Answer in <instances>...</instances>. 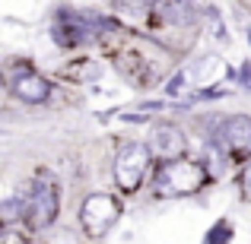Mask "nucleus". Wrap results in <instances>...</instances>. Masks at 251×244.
I'll return each mask as SVG.
<instances>
[{"label":"nucleus","instance_id":"1","mask_svg":"<svg viewBox=\"0 0 251 244\" xmlns=\"http://www.w3.org/2000/svg\"><path fill=\"white\" fill-rule=\"evenodd\" d=\"M207 181V171H203V162H166L156 175L153 187L159 197H188L194 194L201 184Z\"/></svg>","mask_w":251,"mask_h":244},{"label":"nucleus","instance_id":"2","mask_svg":"<svg viewBox=\"0 0 251 244\" xmlns=\"http://www.w3.org/2000/svg\"><path fill=\"white\" fill-rule=\"evenodd\" d=\"M153 155L147 153V143H124L115 155V184L121 194H137L147 181V171Z\"/></svg>","mask_w":251,"mask_h":244},{"label":"nucleus","instance_id":"3","mask_svg":"<svg viewBox=\"0 0 251 244\" xmlns=\"http://www.w3.org/2000/svg\"><path fill=\"white\" fill-rule=\"evenodd\" d=\"M121 200L115 194H89L80 206V222L86 228V235L92 238H102L118 219H121Z\"/></svg>","mask_w":251,"mask_h":244},{"label":"nucleus","instance_id":"4","mask_svg":"<svg viewBox=\"0 0 251 244\" xmlns=\"http://www.w3.org/2000/svg\"><path fill=\"white\" fill-rule=\"evenodd\" d=\"M57 209H61V194H57L54 181H38L35 187L25 197V219H29L32 228H51L57 219Z\"/></svg>","mask_w":251,"mask_h":244},{"label":"nucleus","instance_id":"5","mask_svg":"<svg viewBox=\"0 0 251 244\" xmlns=\"http://www.w3.org/2000/svg\"><path fill=\"white\" fill-rule=\"evenodd\" d=\"M147 153L156 155L159 162H178L188 153V136L175 124H159V127H153V133L147 140Z\"/></svg>","mask_w":251,"mask_h":244},{"label":"nucleus","instance_id":"6","mask_svg":"<svg viewBox=\"0 0 251 244\" xmlns=\"http://www.w3.org/2000/svg\"><path fill=\"white\" fill-rule=\"evenodd\" d=\"M216 140L223 146L235 149V153H251V117L248 114H229L226 121H220Z\"/></svg>","mask_w":251,"mask_h":244},{"label":"nucleus","instance_id":"7","mask_svg":"<svg viewBox=\"0 0 251 244\" xmlns=\"http://www.w3.org/2000/svg\"><path fill=\"white\" fill-rule=\"evenodd\" d=\"M10 89H13V95L23 98L25 105H42V102L51 98V83L45 80V76H38L35 70H19V73L13 76Z\"/></svg>","mask_w":251,"mask_h":244},{"label":"nucleus","instance_id":"8","mask_svg":"<svg viewBox=\"0 0 251 244\" xmlns=\"http://www.w3.org/2000/svg\"><path fill=\"white\" fill-rule=\"evenodd\" d=\"M162 19H166L169 25L188 29V25L197 22V10L188 3V0H166V3H162Z\"/></svg>","mask_w":251,"mask_h":244},{"label":"nucleus","instance_id":"9","mask_svg":"<svg viewBox=\"0 0 251 244\" xmlns=\"http://www.w3.org/2000/svg\"><path fill=\"white\" fill-rule=\"evenodd\" d=\"M111 3L121 13H127V16H143V13H150L153 0H111Z\"/></svg>","mask_w":251,"mask_h":244},{"label":"nucleus","instance_id":"10","mask_svg":"<svg viewBox=\"0 0 251 244\" xmlns=\"http://www.w3.org/2000/svg\"><path fill=\"white\" fill-rule=\"evenodd\" d=\"M23 206H25V203L19 200V197H13V200L0 203V225H10V222L16 219L19 213H23Z\"/></svg>","mask_w":251,"mask_h":244},{"label":"nucleus","instance_id":"11","mask_svg":"<svg viewBox=\"0 0 251 244\" xmlns=\"http://www.w3.org/2000/svg\"><path fill=\"white\" fill-rule=\"evenodd\" d=\"M229 238H232V225L229 222H216L213 232L207 235V244H229Z\"/></svg>","mask_w":251,"mask_h":244},{"label":"nucleus","instance_id":"12","mask_svg":"<svg viewBox=\"0 0 251 244\" xmlns=\"http://www.w3.org/2000/svg\"><path fill=\"white\" fill-rule=\"evenodd\" d=\"M0 244H25V238L13 225H3V228H0Z\"/></svg>","mask_w":251,"mask_h":244},{"label":"nucleus","instance_id":"13","mask_svg":"<svg viewBox=\"0 0 251 244\" xmlns=\"http://www.w3.org/2000/svg\"><path fill=\"white\" fill-rule=\"evenodd\" d=\"M242 197L251 203V162L245 165V171H242Z\"/></svg>","mask_w":251,"mask_h":244},{"label":"nucleus","instance_id":"14","mask_svg":"<svg viewBox=\"0 0 251 244\" xmlns=\"http://www.w3.org/2000/svg\"><path fill=\"white\" fill-rule=\"evenodd\" d=\"M242 83L251 89V64H245V67H242Z\"/></svg>","mask_w":251,"mask_h":244}]
</instances>
